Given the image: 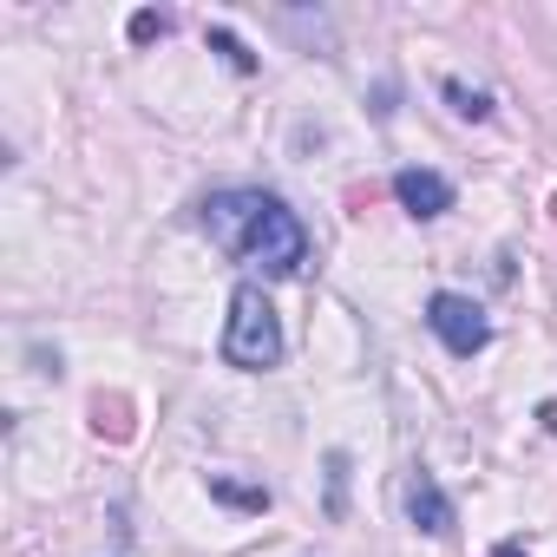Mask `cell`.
<instances>
[{"label":"cell","mask_w":557,"mask_h":557,"mask_svg":"<svg viewBox=\"0 0 557 557\" xmlns=\"http://www.w3.org/2000/svg\"><path fill=\"white\" fill-rule=\"evenodd\" d=\"M407 518H413L426 537H453V524H459L453 498L440 492V479H433L426 466H413V472H407Z\"/></svg>","instance_id":"cell-4"},{"label":"cell","mask_w":557,"mask_h":557,"mask_svg":"<svg viewBox=\"0 0 557 557\" xmlns=\"http://www.w3.org/2000/svg\"><path fill=\"white\" fill-rule=\"evenodd\" d=\"M164 34H171V14H151V8L132 14V40H138V47H151V40H164Z\"/></svg>","instance_id":"cell-9"},{"label":"cell","mask_w":557,"mask_h":557,"mask_svg":"<svg viewBox=\"0 0 557 557\" xmlns=\"http://www.w3.org/2000/svg\"><path fill=\"white\" fill-rule=\"evenodd\" d=\"M394 197H400V210L407 216H446L453 210V184L440 177V171H426V164H407V171H394Z\"/></svg>","instance_id":"cell-5"},{"label":"cell","mask_w":557,"mask_h":557,"mask_svg":"<svg viewBox=\"0 0 557 557\" xmlns=\"http://www.w3.org/2000/svg\"><path fill=\"white\" fill-rule=\"evenodd\" d=\"M223 361H230V368H243V374H262V368L283 361V322H275V302H269L256 283H243V289L230 296Z\"/></svg>","instance_id":"cell-2"},{"label":"cell","mask_w":557,"mask_h":557,"mask_svg":"<svg viewBox=\"0 0 557 557\" xmlns=\"http://www.w3.org/2000/svg\"><path fill=\"white\" fill-rule=\"evenodd\" d=\"M426 329L446 342V355H459V361H472L485 342H492V322H485V309L472 302V296H459V289H440L433 302H426Z\"/></svg>","instance_id":"cell-3"},{"label":"cell","mask_w":557,"mask_h":557,"mask_svg":"<svg viewBox=\"0 0 557 557\" xmlns=\"http://www.w3.org/2000/svg\"><path fill=\"white\" fill-rule=\"evenodd\" d=\"M210 498H223L236 511H269V492L262 485H236V479H210Z\"/></svg>","instance_id":"cell-6"},{"label":"cell","mask_w":557,"mask_h":557,"mask_svg":"<svg viewBox=\"0 0 557 557\" xmlns=\"http://www.w3.org/2000/svg\"><path fill=\"white\" fill-rule=\"evenodd\" d=\"M440 92L453 99V112H459V119H492V99H485L479 86H466V79H446Z\"/></svg>","instance_id":"cell-7"},{"label":"cell","mask_w":557,"mask_h":557,"mask_svg":"<svg viewBox=\"0 0 557 557\" xmlns=\"http://www.w3.org/2000/svg\"><path fill=\"white\" fill-rule=\"evenodd\" d=\"M203 230L223 256L256 262L262 275H302V262H309V230L269 190H216L203 203Z\"/></svg>","instance_id":"cell-1"},{"label":"cell","mask_w":557,"mask_h":557,"mask_svg":"<svg viewBox=\"0 0 557 557\" xmlns=\"http://www.w3.org/2000/svg\"><path fill=\"white\" fill-rule=\"evenodd\" d=\"M210 47H216V53H223V60H230L236 73H256V53H249V47H243V40L230 34V27H210Z\"/></svg>","instance_id":"cell-8"},{"label":"cell","mask_w":557,"mask_h":557,"mask_svg":"<svg viewBox=\"0 0 557 557\" xmlns=\"http://www.w3.org/2000/svg\"><path fill=\"white\" fill-rule=\"evenodd\" d=\"M492 557H531V544H524V537H505V544H498Z\"/></svg>","instance_id":"cell-11"},{"label":"cell","mask_w":557,"mask_h":557,"mask_svg":"<svg viewBox=\"0 0 557 557\" xmlns=\"http://www.w3.org/2000/svg\"><path fill=\"white\" fill-rule=\"evenodd\" d=\"M342 492H348V453H329V511L342 518Z\"/></svg>","instance_id":"cell-10"}]
</instances>
